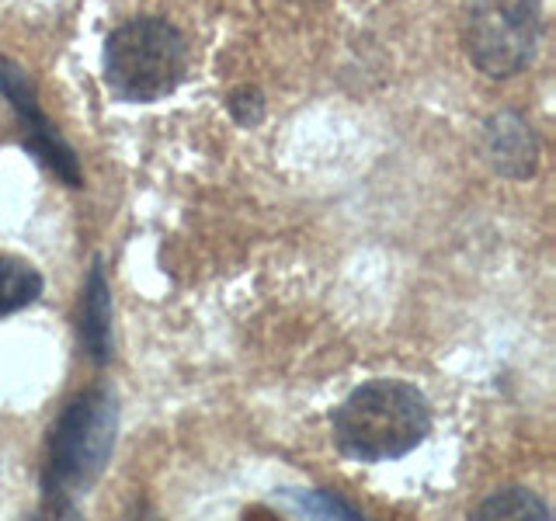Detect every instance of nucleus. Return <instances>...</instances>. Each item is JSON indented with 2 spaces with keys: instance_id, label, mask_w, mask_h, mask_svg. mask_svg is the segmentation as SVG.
Instances as JSON below:
<instances>
[{
  "instance_id": "obj_1",
  "label": "nucleus",
  "mask_w": 556,
  "mask_h": 521,
  "mask_svg": "<svg viewBox=\"0 0 556 521\" xmlns=\"http://www.w3.org/2000/svg\"><path fill=\"white\" fill-rule=\"evenodd\" d=\"M118 404L109 390L74 396L56 417L46 445L42 500L52 514H77V500L98 483L112 459Z\"/></svg>"
},
{
  "instance_id": "obj_11",
  "label": "nucleus",
  "mask_w": 556,
  "mask_h": 521,
  "mask_svg": "<svg viewBox=\"0 0 556 521\" xmlns=\"http://www.w3.org/2000/svg\"><path fill=\"white\" fill-rule=\"evenodd\" d=\"M295 508L313 514V518H358V511L348 500L327 494V491H309L295 497Z\"/></svg>"
},
{
  "instance_id": "obj_3",
  "label": "nucleus",
  "mask_w": 556,
  "mask_h": 521,
  "mask_svg": "<svg viewBox=\"0 0 556 521\" xmlns=\"http://www.w3.org/2000/svg\"><path fill=\"white\" fill-rule=\"evenodd\" d=\"M188 74V39L167 17H132L104 42V84L118 101H161Z\"/></svg>"
},
{
  "instance_id": "obj_5",
  "label": "nucleus",
  "mask_w": 556,
  "mask_h": 521,
  "mask_svg": "<svg viewBox=\"0 0 556 521\" xmlns=\"http://www.w3.org/2000/svg\"><path fill=\"white\" fill-rule=\"evenodd\" d=\"M0 98H8V104L17 115V126L25 132V150L46 170L56 174L63 185L80 188V161H77L74 147H70L60 136V129L46 118L31 77L8 56H0Z\"/></svg>"
},
{
  "instance_id": "obj_2",
  "label": "nucleus",
  "mask_w": 556,
  "mask_h": 521,
  "mask_svg": "<svg viewBox=\"0 0 556 521\" xmlns=\"http://www.w3.org/2000/svg\"><path fill=\"white\" fill-rule=\"evenodd\" d=\"M341 456L355 462H390L414 452L431 434L425 393L400 379H372L348 393L330 414Z\"/></svg>"
},
{
  "instance_id": "obj_4",
  "label": "nucleus",
  "mask_w": 556,
  "mask_h": 521,
  "mask_svg": "<svg viewBox=\"0 0 556 521\" xmlns=\"http://www.w3.org/2000/svg\"><path fill=\"white\" fill-rule=\"evenodd\" d=\"M543 35L539 0H469L463 49L486 80H511L535 60Z\"/></svg>"
},
{
  "instance_id": "obj_10",
  "label": "nucleus",
  "mask_w": 556,
  "mask_h": 521,
  "mask_svg": "<svg viewBox=\"0 0 556 521\" xmlns=\"http://www.w3.org/2000/svg\"><path fill=\"white\" fill-rule=\"evenodd\" d=\"M226 109H230L237 126L251 129L265 118V94H261L257 87H237V91L226 98Z\"/></svg>"
},
{
  "instance_id": "obj_6",
  "label": "nucleus",
  "mask_w": 556,
  "mask_h": 521,
  "mask_svg": "<svg viewBox=\"0 0 556 521\" xmlns=\"http://www.w3.org/2000/svg\"><path fill=\"white\" fill-rule=\"evenodd\" d=\"M483 156L501 178L529 181L539 170V139L529 118L511 109L494 112L483 122Z\"/></svg>"
},
{
  "instance_id": "obj_9",
  "label": "nucleus",
  "mask_w": 556,
  "mask_h": 521,
  "mask_svg": "<svg viewBox=\"0 0 556 521\" xmlns=\"http://www.w3.org/2000/svg\"><path fill=\"white\" fill-rule=\"evenodd\" d=\"M477 518L491 521V518H535V521H549V504L539 500L532 491H526V486H504V491L491 494L480 508H477Z\"/></svg>"
},
{
  "instance_id": "obj_7",
  "label": "nucleus",
  "mask_w": 556,
  "mask_h": 521,
  "mask_svg": "<svg viewBox=\"0 0 556 521\" xmlns=\"http://www.w3.org/2000/svg\"><path fill=\"white\" fill-rule=\"evenodd\" d=\"M80 344L84 355L94 365L112 361V289L104 278L101 257H94L91 271L84 282V300H80Z\"/></svg>"
},
{
  "instance_id": "obj_8",
  "label": "nucleus",
  "mask_w": 556,
  "mask_h": 521,
  "mask_svg": "<svg viewBox=\"0 0 556 521\" xmlns=\"http://www.w3.org/2000/svg\"><path fill=\"white\" fill-rule=\"evenodd\" d=\"M42 295V275L28 260L0 254V317L31 306Z\"/></svg>"
}]
</instances>
